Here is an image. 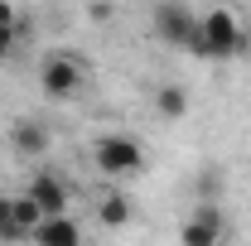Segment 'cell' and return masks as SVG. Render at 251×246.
<instances>
[{
	"instance_id": "cell-4",
	"label": "cell",
	"mask_w": 251,
	"mask_h": 246,
	"mask_svg": "<svg viewBox=\"0 0 251 246\" xmlns=\"http://www.w3.org/2000/svg\"><path fill=\"white\" fill-rule=\"evenodd\" d=\"M39 87L49 101H68V97L82 87V58H73V53H49V58L39 63Z\"/></svg>"
},
{
	"instance_id": "cell-1",
	"label": "cell",
	"mask_w": 251,
	"mask_h": 246,
	"mask_svg": "<svg viewBox=\"0 0 251 246\" xmlns=\"http://www.w3.org/2000/svg\"><path fill=\"white\" fill-rule=\"evenodd\" d=\"M247 49V34H242V20L232 15V10H208V15H198V25H193V39H188V53L203 63H227L237 58Z\"/></svg>"
},
{
	"instance_id": "cell-2",
	"label": "cell",
	"mask_w": 251,
	"mask_h": 246,
	"mask_svg": "<svg viewBox=\"0 0 251 246\" xmlns=\"http://www.w3.org/2000/svg\"><path fill=\"white\" fill-rule=\"evenodd\" d=\"M97 169L106 174V179H135L140 169H145V145L135 140V135H121V130H106V135H97Z\"/></svg>"
},
{
	"instance_id": "cell-9",
	"label": "cell",
	"mask_w": 251,
	"mask_h": 246,
	"mask_svg": "<svg viewBox=\"0 0 251 246\" xmlns=\"http://www.w3.org/2000/svg\"><path fill=\"white\" fill-rule=\"evenodd\" d=\"M20 49H25V20L10 5H0V63H15Z\"/></svg>"
},
{
	"instance_id": "cell-3",
	"label": "cell",
	"mask_w": 251,
	"mask_h": 246,
	"mask_svg": "<svg viewBox=\"0 0 251 246\" xmlns=\"http://www.w3.org/2000/svg\"><path fill=\"white\" fill-rule=\"evenodd\" d=\"M39 222H44V217H39V208L29 203V193H0V242L5 246L29 242Z\"/></svg>"
},
{
	"instance_id": "cell-12",
	"label": "cell",
	"mask_w": 251,
	"mask_h": 246,
	"mask_svg": "<svg viewBox=\"0 0 251 246\" xmlns=\"http://www.w3.org/2000/svg\"><path fill=\"white\" fill-rule=\"evenodd\" d=\"M155 106H159V116H184V111H188V92H184V87H159Z\"/></svg>"
},
{
	"instance_id": "cell-11",
	"label": "cell",
	"mask_w": 251,
	"mask_h": 246,
	"mask_svg": "<svg viewBox=\"0 0 251 246\" xmlns=\"http://www.w3.org/2000/svg\"><path fill=\"white\" fill-rule=\"evenodd\" d=\"M97 217H101L106 227H126V222L135 217V203H130L126 193H106V198H101V208H97Z\"/></svg>"
},
{
	"instance_id": "cell-10",
	"label": "cell",
	"mask_w": 251,
	"mask_h": 246,
	"mask_svg": "<svg viewBox=\"0 0 251 246\" xmlns=\"http://www.w3.org/2000/svg\"><path fill=\"white\" fill-rule=\"evenodd\" d=\"M10 145H15L20 154H44L49 150V130H44L39 121H15L10 125Z\"/></svg>"
},
{
	"instance_id": "cell-5",
	"label": "cell",
	"mask_w": 251,
	"mask_h": 246,
	"mask_svg": "<svg viewBox=\"0 0 251 246\" xmlns=\"http://www.w3.org/2000/svg\"><path fill=\"white\" fill-rule=\"evenodd\" d=\"M227 242V217L218 203H198L179 222V246H222Z\"/></svg>"
},
{
	"instance_id": "cell-7",
	"label": "cell",
	"mask_w": 251,
	"mask_h": 246,
	"mask_svg": "<svg viewBox=\"0 0 251 246\" xmlns=\"http://www.w3.org/2000/svg\"><path fill=\"white\" fill-rule=\"evenodd\" d=\"M25 193H29V203L39 208V217H68V184H63L58 169H39Z\"/></svg>"
},
{
	"instance_id": "cell-6",
	"label": "cell",
	"mask_w": 251,
	"mask_h": 246,
	"mask_svg": "<svg viewBox=\"0 0 251 246\" xmlns=\"http://www.w3.org/2000/svg\"><path fill=\"white\" fill-rule=\"evenodd\" d=\"M150 25H155V39H159V44H169V49H188L198 15H193L188 5H179V0H164V5H155Z\"/></svg>"
},
{
	"instance_id": "cell-8",
	"label": "cell",
	"mask_w": 251,
	"mask_h": 246,
	"mask_svg": "<svg viewBox=\"0 0 251 246\" xmlns=\"http://www.w3.org/2000/svg\"><path fill=\"white\" fill-rule=\"evenodd\" d=\"M34 246H82V227L73 222V217H44L39 227H34Z\"/></svg>"
}]
</instances>
